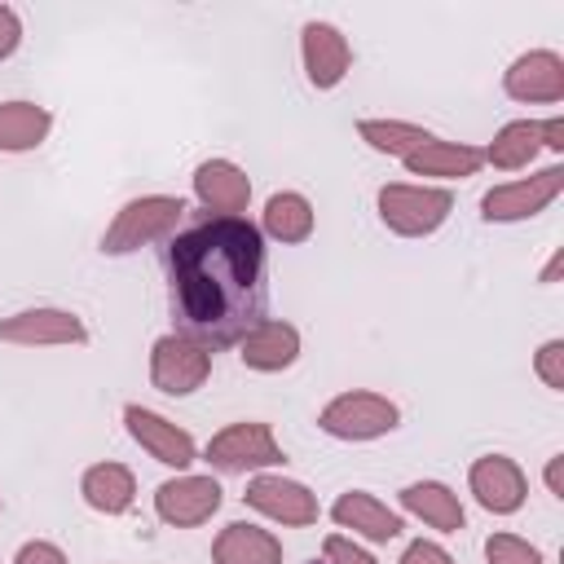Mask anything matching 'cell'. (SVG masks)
<instances>
[{"label": "cell", "mask_w": 564, "mask_h": 564, "mask_svg": "<svg viewBox=\"0 0 564 564\" xmlns=\"http://www.w3.org/2000/svg\"><path fill=\"white\" fill-rule=\"evenodd\" d=\"M172 308L207 348L238 344L264 317V234L247 216H207L167 247Z\"/></svg>", "instance_id": "cell-1"}, {"label": "cell", "mask_w": 564, "mask_h": 564, "mask_svg": "<svg viewBox=\"0 0 564 564\" xmlns=\"http://www.w3.org/2000/svg\"><path fill=\"white\" fill-rule=\"evenodd\" d=\"M185 216V203L176 194H141V198H128L115 220L106 225L101 234V256H132L150 242H163L176 234Z\"/></svg>", "instance_id": "cell-2"}, {"label": "cell", "mask_w": 564, "mask_h": 564, "mask_svg": "<svg viewBox=\"0 0 564 564\" xmlns=\"http://www.w3.org/2000/svg\"><path fill=\"white\" fill-rule=\"evenodd\" d=\"M379 220L383 229H392L397 238H427L436 234L449 212H454V194L445 185H410V181H388L375 194Z\"/></svg>", "instance_id": "cell-3"}, {"label": "cell", "mask_w": 564, "mask_h": 564, "mask_svg": "<svg viewBox=\"0 0 564 564\" xmlns=\"http://www.w3.org/2000/svg\"><path fill=\"white\" fill-rule=\"evenodd\" d=\"M401 423V410L397 401H388L383 392H370V388H348L339 397H330L322 410H317V427L335 441H379L388 432H397Z\"/></svg>", "instance_id": "cell-4"}, {"label": "cell", "mask_w": 564, "mask_h": 564, "mask_svg": "<svg viewBox=\"0 0 564 564\" xmlns=\"http://www.w3.org/2000/svg\"><path fill=\"white\" fill-rule=\"evenodd\" d=\"M203 458H207L216 471H225V476H247V471H273V467H282V463H286V449L278 445V436H273L269 423H260V419H238V423L220 427V432L207 441Z\"/></svg>", "instance_id": "cell-5"}, {"label": "cell", "mask_w": 564, "mask_h": 564, "mask_svg": "<svg viewBox=\"0 0 564 564\" xmlns=\"http://www.w3.org/2000/svg\"><path fill=\"white\" fill-rule=\"evenodd\" d=\"M212 375V348L185 330H167L150 344V383L163 397H189Z\"/></svg>", "instance_id": "cell-6"}, {"label": "cell", "mask_w": 564, "mask_h": 564, "mask_svg": "<svg viewBox=\"0 0 564 564\" xmlns=\"http://www.w3.org/2000/svg\"><path fill=\"white\" fill-rule=\"evenodd\" d=\"M564 189V167L551 163L533 176H520V181H507V185H494L480 194V216L489 225H516V220H529L538 212H546Z\"/></svg>", "instance_id": "cell-7"}, {"label": "cell", "mask_w": 564, "mask_h": 564, "mask_svg": "<svg viewBox=\"0 0 564 564\" xmlns=\"http://www.w3.org/2000/svg\"><path fill=\"white\" fill-rule=\"evenodd\" d=\"M242 502H247L251 511H260L264 520L282 524V529H308V524H317V516H322L317 494H313L304 480H291V476H282V471H256V476L247 480Z\"/></svg>", "instance_id": "cell-8"}, {"label": "cell", "mask_w": 564, "mask_h": 564, "mask_svg": "<svg viewBox=\"0 0 564 564\" xmlns=\"http://www.w3.org/2000/svg\"><path fill=\"white\" fill-rule=\"evenodd\" d=\"M0 344H18V348H75V344H88V326L70 308L35 304V308H18V313L0 317Z\"/></svg>", "instance_id": "cell-9"}, {"label": "cell", "mask_w": 564, "mask_h": 564, "mask_svg": "<svg viewBox=\"0 0 564 564\" xmlns=\"http://www.w3.org/2000/svg\"><path fill=\"white\" fill-rule=\"evenodd\" d=\"M220 498H225V489L216 476L181 471L154 489V516L172 529H198L220 511Z\"/></svg>", "instance_id": "cell-10"}, {"label": "cell", "mask_w": 564, "mask_h": 564, "mask_svg": "<svg viewBox=\"0 0 564 564\" xmlns=\"http://www.w3.org/2000/svg\"><path fill=\"white\" fill-rule=\"evenodd\" d=\"M123 427H128V436H132L154 463H163V467H172V471H185L189 463H198V441H194L185 427H176L172 419H163L159 410H145V405L128 401V405H123Z\"/></svg>", "instance_id": "cell-11"}, {"label": "cell", "mask_w": 564, "mask_h": 564, "mask_svg": "<svg viewBox=\"0 0 564 564\" xmlns=\"http://www.w3.org/2000/svg\"><path fill=\"white\" fill-rule=\"evenodd\" d=\"M300 57H304V75L313 88L330 93L344 84V75L352 70V44L335 22L308 18L300 26Z\"/></svg>", "instance_id": "cell-12"}, {"label": "cell", "mask_w": 564, "mask_h": 564, "mask_svg": "<svg viewBox=\"0 0 564 564\" xmlns=\"http://www.w3.org/2000/svg\"><path fill=\"white\" fill-rule=\"evenodd\" d=\"M502 93L524 106L564 101V57L555 48H529L502 70Z\"/></svg>", "instance_id": "cell-13"}, {"label": "cell", "mask_w": 564, "mask_h": 564, "mask_svg": "<svg viewBox=\"0 0 564 564\" xmlns=\"http://www.w3.org/2000/svg\"><path fill=\"white\" fill-rule=\"evenodd\" d=\"M467 489L489 516H516L529 498V480H524L520 463L507 454H480L467 467Z\"/></svg>", "instance_id": "cell-14"}, {"label": "cell", "mask_w": 564, "mask_h": 564, "mask_svg": "<svg viewBox=\"0 0 564 564\" xmlns=\"http://www.w3.org/2000/svg\"><path fill=\"white\" fill-rule=\"evenodd\" d=\"M300 357V330L282 317H260L242 339H238V361L256 375H278L295 366Z\"/></svg>", "instance_id": "cell-15"}, {"label": "cell", "mask_w": 564, "mask_h": 564, "mask_svg": "<svg viewBox=\"0 0 564 564\" xmlns=\"http://www.w3.org/2000/svg\"><path fill=\"white\" fill-rule=\"evenodd\" d=\"M194 198L212 216H242L251 207V176L229 159H203L194 167Z\"/></svg>", "instance_id": "cell-16"}, {"label": "cell", "mask_w": 564, "mask_h": 564, "mask_svg": "<svg viewBox=\"0 0 564 564\" xmlns=\"http://www.w3.org/2000/svg\"><path fill=\"white\" fill-rule=\"evenodd\" d=\"M330 520L339 529H348L352 538H366V542H392V538L405 533L401 511H392L388 502H379L366 489H344L335 498V507H330Z\"/></svg>", "instance_id": "cell-17"}, {"label": "cell", "mask_w": 564, "mask_h": 564, "mask_svg": "<svg viewBox=\"0 0 564 564\" xmlns=\"http://www.w3.org/2000/svg\"><path fill=\"white\" fill-rule=\"evenodd\" d=\"M410 176H436V181H467L485 167V150L480 145H467V141H423L410 159H401Z\"/></svg>", "instance_id": "cell-18"}, {"label": "cell", "mask_w": 564, "mask_h": 564, "mask_svg": "<svg viewBox=\"0 0 564 564\" xmlns=\"http://www.w3.org/2000/svg\"><path fill=\"white\" fill-rule=\"evenodd\" d=\"M401 511L423 520L436 533H458L467 524V511H463L458 494L449 485H441V480H410L401 489Z\"/></svg>", "instance_id": "cell-19"}, {"label": "cell", "mask_w": 564, "mask_h": 564, "mask_svg": "<svg viewBox=\"0 0 564 564\" xmlns=\"http://www.w3.org/2000/svg\"><path fill=\"white\" fill-rule=\"evenodd\" d=\"M313 225H317V212L313 203L300 194V189H278L264 198V212H260V234L282 242V247H295V242H308L313 238Z\"/></svg>", "instance_id": "cell-20"}, {"label": "cell", "mask_w": 564, "mask_h": 564, "mask_svg": "<svg viewBox=\"0 0 564 564\" xmlns=\"http://www.w3.org/2000/svg\"><path fill=\"white\" fill-rule=\"evenodd\" d=\"M79 498L97 511V516H123L132 502H137V476H132V467H123V463H93V467H84V476H79Z\"/></svg>", "instance_id": "cell-21"}, {"label": "cell", "mask_w": 564, "mask_h": 564, "mask_svg": "<svg viewBox=\"0 0 564 564\" xmlns=\"http://www.w3.org/2000/svg\"><path fill=\"white\" fill-rule=\"evenodd\" d=\"M212 564H282V542L251 520H234L216 533Z\"/></svg>", "instance_id": "cell-22"}, {"label": "cell", "mask_w": 564, "mask_h": 564, "mask_svg": "<svg viewBox=\"0 0 564 564\" xmlns=\"http://www.w3.org/2000/svg\"><path fill=\"white\" fill-rule=\"evenodd\" d=\"M53 132V115L40 101H0V154L40 150Z\"/></svg>", "instance_id": "cell-23"}, {"label": "cell", "mask_w": 564, "mask_h": 564, "mask_svg": "<svg viewBox=\"0 0 564 564\" xmlns=\"http://www.w3.org/2000/svg\"><path fill=\"white\" fill-rule=\"evenodd\" d=\"M538 150H542V119H511L485 145V163L498 172H520L538 159Z\"/></svg>", "instance_id": "cell-24"}, {"label": "cell", "mask_w": 564, "mask_h": 564, "mask_svg": "<svg viewBox=\"0 0 564 564\" xmlns=\"http://www.w3.org/2000/svg\"><path fill=\"white\" fill-rule=\"evenodd\" d=\"M357 137L375 154H388V159H410L423 141H432V132L410 119H357Z\"/></svg>", "instance_id": "cell-25"}, {"label": "cell", "mask_w": 564, "mask_h": 564, "mask_svg": "<svg viewBox=\"0 0 564 564\" xmlns=\"http://www.w3.org/2000/svg\"><path fill=\"white\" fill-rule=\"evenodd\" d=\"M485 564H546L542 551L516 533H489L485 538Z\"/></svg>", "instance_id": "cell-26"}, {"label": "cell", "mask_w": 564, "mask_h": 564, "mask_svg": "<svg viewBox=\"0 0 564 564\" xmlns=\"http://www.w3.org/2000/svg\"><path fill=\"white\" fill-rule=\"evenodd\" d=\"M313 564H379L357 538H348V533H326L322 538V555L313 560Z\"/></svg>", "instance_id": "cell-27"}, {"label": "cell", "mask_w": 564, "mask_h": 564, "mask_svg": "<svg viewBox=\"0 0 564 564\" xmlns=\"http://www.w3.org/2000/svg\"><path fill=\"white\" fill-rule=\"evenodd\" d=\"M533 375H538L551 392H564V339H546V344L533 352Z\"/></svg>", "instance_id": "cell-28"}, {"label": "cell", "mask_w": 564, "mask_h": 564, "mask_svg": "<svg viewBox=\"0 0 564 564\" xmlns=\"http://www.w3.org/2000/svg\"><path fill=\"white\" fill-rule=\"evenodd\" d=\"M13 564H70V560H66V551H62L57 542H44V538H31V542H22V546H18V555H13Z\"/></svg>", "instance_id": "cell-29"}, {"label": "cell", "mask_w": 564, "mask_h": 564, "mask_svg": "<svg viewBox=\"0 0 564 564\" xmlns=\"http://www.w3.org/2000/svg\"><path fill=\"white\" fill-rule=\"evenodd\" d=\"M397 564H454V555H449L441 542H432V538H414V542L401 551Z\"/></svg>", "instance_id": "cell-30"}, {"label": "cell", "mask_w": 564, "mask_h": 564, "mask_svg": "<svg viewBox=\"0 0 564 564\" xmlns=\"http://www.w3.org/2000/svg\"><path fill=\"white\" fill-rule=\"evenodd\" d=\"M18 44H22V18H18L13 4H0V62L13 57Z\"/></svg>", "instance_id": "cell-31"}, {"label": "cell", "mask_w": 564, "mask_h": 564, "mask_svg": "<svg viewBox=\"0 0 564 564\" xmlns=\"http://www.w3.org/2000/svg\"><path fill=\"white\" fill-rule=\"evenodd\" d=\"M542 150H551V154H564V119H560V115L542 119Z\"/></svg>", "instance_id": "cell-32"}, {"label": "cell", "mask_w": 564, "mask_h": 564, "mask_svg": "<svg viewBox=\"0 0 564 564\" xmlns=\"http://www.w3.org/2000/svg\"><path fill=\"white\" fill-rule=\"evenodd\" d=\"M560 471H564V454H551V458H546V471H542L551 498H564V476H560Z\"/></svg>", "instance_id": "cell-33"}, {"label": "cell", "mask_w": 564, "mask_h": 564, "mask_svg": "<svg viewBox=\"0 0 564 564\" xmlns=\"http://www.w3.org/2000/svg\"><path fill=\"white\" fill-rule=\"evenodd\" d=\"M560 264H564V251H555V256H551V264L542 269V282H555V278H560Z\"/></svg>", "instance_id": "cell-34"}, {"label": "cell", "mask_w": 564, "mask_h": 564, "mask_svg": "<svg viewBox=\"0 0 564 564\" xmlns=\"http://www.w3.org/2000/svg\"><path fill=\"white\" fill-rule=\"evenodd\" d=\"M0 511H4V502H0Z\"/></svg>", "instance_id": "cell-35"}]
</instances>
